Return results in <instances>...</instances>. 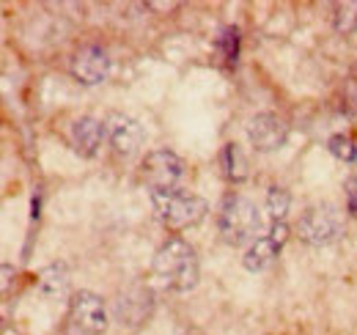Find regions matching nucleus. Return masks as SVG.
I'll list each match as a JSON object with an SVG mask.
<instances>
[{
    "label": "nucleus",
    "instance_id": "nucleus-16",
    "mask_svg": "<svg viewBox=\"0 0 357 335\" xmlns=\"http://www.w3.org/2000/svg\"><path fill=\"white\" fill-rule=\"evenodd\" d=\"M217 53L223 55V61L228 66L236 64V58H239V30L234 25H228V28L220 30V36H217Z\"/></svg>",
    "mask_w": 357,
    "mask_h": 335
},
{
    "label": "nucleus",
    "instance_id": "nucleus-14",
    "mask_svg": "<svg viewBox=\"0 0 357 335\" xmlns=\"http://www.w3.org/2000/svg\"><path fill=\"white\" fill-rule=\"evenodd\" d=\"M220 163H223V173L228 181L239 184L247 179V163H245V154L236 143H225L223 152H220Z\"/></svg>",
    "mask_w": 357,
    "mask_h": 335
},
{
    "label": "nucleus",
    "instance_id": "nucleus-20",
    "mask_svg": "<svg viewBox=\"0 0 357 335\" xmlns=\"http://www.w3.org/2000/svg\"><path fill=\"white\" fill-rule=\"evenodd\" d=\"M11 283V264H3V291H8Z\"/></svg>",
    "mask_w": 357,
    "mask_h": 335
},
{
    "label": "nucleus",
    "instance_id": "nucleus-6",
    "mask_svg": "<svg viewBox=\"0 0 357 335\" xmlns=\"http://www.w3.org/2000/svg\"><path fill=\"white\" fill-rule=\"evenodd\" d=\"M143 179L151 187V192L179 190L182 179H184V160L168 149H157V152L146 154V160H143Z\"/></svg>",
    "mask_w": 357,
    "mask_h": 335
},
{
    "label": "nucleus",
    "instance_id": "nucleus-17",
    "mask_svg": "<svg viewBox=\"0 0 357 335\" xmlns=\"http://www.w3.org/2000/svg\"><path fill=\"white\" fill-rule=\"evenodd\" d=\"M336 30L349 36L357 30V3L355 0H347V3H338L336 6Z\"/></svg>",
    "mask_w": 357,
    "mask_h": 335
},
{
    "label": "nucleus",
    "instance_id": "nucleus-12",
    "mask_svg": "<svg viewBox=\"0 0 357 335\" xmlns=\"http://www.w3.org/2000/svg\"><path fill=\"white\" fill-rule=\"evenodd\" d=\"M107 141V124L94 118V116H80L69 129V143L71 149L80 154V157H99L102 154V146Z\"/></svg>",
    "mask_w": 357,
    "mask_h": 335
},
{
    "label": "nucleus",
    "instance_id": "nucleus-19",
    "mask_svg": "<svg viewBox=\"0 0 357 335\" xmlns=\"http://www.w3.org/2000/svg\"><path fill=\"white\" fill-rule=\"evenodd\" d=\"M347 212L357 217V179L347 181Z\"/></svg>",
    "mask_w": 357,
    "mask_h": 335
},
{
    "label": "nucleus",
    "instance_id": "nucleus-15",
    "mask_svg": "<svg viewBox=\"0 0 357 335\" xmlns=\"http://www.w3.org/2000/svg\"><path fill=\"white\" fill-rule=\"evenodd\" d=\"M288 206H291V195L286 187H270L267 190V201H264V209L270 215L272 223H286V215H288Z\"/></svg>",
    "mask_w": 357,
    "mask_h": 335
},
{
    "label": "nucleus",
    "instance_id": "nucleus-2",
    "mask_svg": "<svg viewBox=\"0 0 357 335\" xmlns=\"http://www.w3.org/2000/svg\"><path fill=\"white\" fill-rule=\"evenodd\" d=\"M261 228V212L256 209V203L239 192H231L223 198L220 209H217V231L220 239L231 248H242V245H253Z\"/></svg>",
    "mask_w": 357,
    "mask_h": 335
},
{
    "label": "nucleus",
    "instance_id": "nucleus-18",
    "mask_svg": "<svg viewBox=\"0 0 357 335\" xmlns=\"http://www.w3.org/2000/svg\"><path fill=\"white\" fill-rule=\"evenodd\" d=\"M327 149H330V154H333L336 160H341V163H355L357 160V143L349 135H333V138L327 141Z\"/></svg>",
    "mask_w": 357,
    "mask_h": 335
},
{
    "label": "nucleus",
    "instance_id": "nucleus-7",
    "mask_svg": "<svg viewBox=\"0 0 357 335\" xmlns=\"http://www.w3.org/2000/svg\"><path fill=\"white\" fill-rule=\"evenodd\" d=\"M154 311V291L143 283L124 289L113 302V316L121 327H141Z\"/></svg>",
    "mask_w": 357,
    "mask_h": 335
},
{
    "label": "nucleus",
    "instance_id": "nucleus-21",
    "mask_svg": "<svg viewBox=\"0 0 357 335\" xmlns=\"http://www.w3.org/2000/svg\"><path fill=\"white\" fill-rule=\"evenodd\" d=\"M33 212H31V217H39V198H33V206H31Z\"/></svg>",
    "mask_w": 357,
    "mask_h": 335
},
{
    "label": "nucleus",
    "instance_id": "nucleus-9",
    "mask_svg": "<svg viewBox=\"0 0 357 335\" xmlns=\"http://www.w3.org/2000/svg\"><path fill=\"white\" fill-rule=\"evenodd\" d=\"M288 242V226L286 223H270V231L264 237H259L242 255V264L247 272H261L267 269L284 251V245Z\"/></svg>",
    "mask_w": 357,
    "mask_h": 335
},
{
    "label": "nucleus",
    "instance_id": "nucleus-11",
    "mask_svg": "<svg viewBox=\"0 0 357 335\" xmlns=\"http://www.w3.org/2000/svg\"><path fill=\"white\" fill-rule=\"evenodd\" d=\"M286 138H288V124L275 113H259L247 124V141L261 154L278 152L286 143Z\"/></svg>",
    "mask_w": 357,
    "mask_h": 335
},
{
    "label": "nucleus",
    "instance_id": "nucleus-1",
    "mask_svg": "<svg viewBox=\"0 0 357 335\" xmlns=\"http://www.w3.org/2000/svg\"><path fill=\"white\" fill-rule=\"evenodd\" d=\"M151 272H154V278H157V283L162 289L176 291V294H187V291H193L198 286L201 264H198L195 248L187 239L168 237L154 253Z\"/></svg>",
    "mask_w": 357,
    "mask_h": 335
},
{
    "label": "nucleus",
    "instance_id": "nucleus-13",
    "mask_svg": "<svg viewBox=\"0 0 357 335\" xmlns=\"http://www.w3.org/2000/svg\"><path fill=\"white\" fill-rule=\"evenodd\" d=\"M39 291L50 302L64 300L69 294V269H67V264H50V266H44L42 275H39Z\"/></svg>",
    "mask_w": 357,
    "mask_h": 335
},
{
    "label": "nucleus",
    "instance_id": "nucleus-10",
    "mask_svg": "<svg viewBox=\"0 0 357 335\" xmlns=\"http://www.w3.org/2000/svg\"><path fill=\"white\" fill-rule=\"evenodd\" d=\"M71 75L82 85H99L110 78V55L99 44H82L71 55Z\"/></svg>",
    "mask_w": 357,
    "mask_h": 335
},
{
    "label": "nucleus",
    "instance_id": "nucleus-8",
    "mask_svg": "<svg viewBox=\"0 0 357 335\" xmlns=\"http://www.w3.org/2000/svg\"><path fill=\"white\" fill-rule=\"evenodd\" d=\"M107 143L119 160H132L138 157L143 149V127L138 118L113 113L107 121Z\"/></svg>",
    "mask_w": 357,
    "mask_h": 335
},
{
    "label": "nucleus",
    "instance_id": "nucleus-3",
    "mask_svg": "<svg viewBox=\"0 0 357 335\" xmlns=\"http://www.w3.org/2000/svg\"><path fill=\"white\" fill-rule=\"evenodd\" d=\"M151 203H154V212H157L159 223L173 228V231L198 226L207 217V209H209L201 195L187 192L182 187L179 190H157V192H151Z\"/></svg>",
    "mask_w": 357,
    "mask_h": 335
},
{
    "label": "nucleus",
    "instance_id": "nucleus-5",
    "mask_svg": "<svg viewBox=\"0 0 357 335\" xmlns=\"http://www.w3.org/2000/svg\"><path fill=\"white\" fill-rule=\"evenodd\" d=\"M297 231H299V239L313 245V248H322V245H330L341 237L344 231V220H341V212L338 206L322 201V203H311L299 223H297Z\"/></svg>",
    "mask_w": 357,
    "mask_h": 335
},
{
    "label": "nucleus",
    "instance_id": "nucleus-4",
    "mask_svg": "<svg viewBox=\"0 0 357 335\" xmlns=\"http://www.w3.org/2000/svg\"><path fill=\"white\" fill-rule=\"evenodd\" d=\"M107 330V305L94 291H74L64 319V335H102Z\"/></svg>",
    "mask_w": 357,
    "mask_h": 335
}]
</instances>
